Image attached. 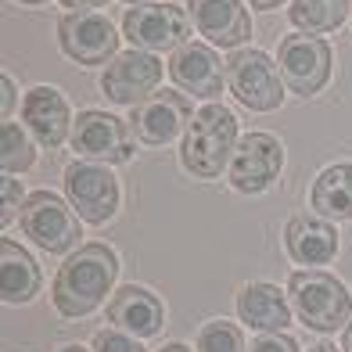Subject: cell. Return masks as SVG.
I'll return each instance as SVG.
<instances>
[{"mask_svg":"<svg viewBox=\"0 0 352 352\" xmlns=\"http://www.w3.org/2000/svg\"><path fill=\"white\" fill-rule=\"evenodd\" d=\"M169 76L180 90L198 94V98H212V94L223 90V76L227 72H223L216 51H209L201 43H184L169 61Z\"/></svg>","mask_w":352,"mask_h":352,"instance_id":"16","label":"cell"},{"mask_svg":"<svg viewBox=\"0 0 352 352\" xmlns=\"http://www.w3.org/2000/svg\"><path fill=\"white\" fill-rule=\"evenodd\" d=\"M61 352H87L83 345H69V349H61Z\"/></svg>","mask_w":352,"mask_h":352,"instance_id":"34","label":"cell"},{"mask_svg":"<svg viewBox=\"0 0 352 352\" xmlns=\"http://www.w3.org/2000/svg\"><path fill=\"white\" fill-rule=\"evenodd\" d=\"M65 195L79 219L87 223H108L119 209V184L104 166L98 162H72L65 169Z\"/></svg>","mask_w":352,"mask_h":352,"instance_id":"10","label":"cell"},{"mask_svg":"<svg viewBox=\"0 0 352 352\" xmlns=\"http://www.w3.org/2000/svg\"><path fill=\"white\" fill-rule=\"evenodd\" d=\"M72 148L87 162L119 166V162H130L133 137H130V126L108 116V111H79V119L72 122Z\"/></svg>","mask_w":352,"mask_h":352,"instance_id":"8","label":"cell"},{"mask_svg":"<svg viewBox=\"0 0 352 352\" xmlns=\"http://www.w3.org/2000/svg\"><path fill=\"white\" fill-rule=\"evenodd\" d=\"M284 241L292 259L302 266H324L338 255V230L316 216H295L284 230Z\"/></svg>","mask_w":352,"mask_h":352,"instance_id":"18","label":"cell"},{"mask_svg":"<svg viewBox=\"0 0 352 352\" xmlns=\"http://www.w3.org/2000/svg\"><path fill=\"white\" fill-rule=\"evenodd\" d=\"M349 11H352V0H292L287 19H292L295 29L316 36V33H331V29H338Z\"/></svg>","mask_w":352,"mask_h":352,"instance_id":"22","label":"cell"},{"mask_svg":"<svg viewBox=\"0 0 352 352\" xmlns=\"http://www.w3.org/2000/svg\"><path fill=\"white\" fill-rule=\"evenodd\" d=\"M237 316L248 327L266 331V334L284 331L292 324V309H287L280 287H274V284H245L241 295H237Z\"/></svg>","mask_w":352,"mask_h":352,"instance_id":"19","label":"cell"},{"mask_svg":"<svg viewBox=\"0 0 352 352\" xmlns=\"http://www.w3.org/2000/svg\"><path fill=\"white\" fill-rule=\"evenodd\" d=\"M284 166V148L277 137L270 133H245L234 148L230 158V184L241 195H259L277 180V173Z\"/></svg>","mask_w":352,"mask_h":352,"instance_id":"11","label":"cell"},{"mask_svg":"<svg viewBox=\"0 0 352 352\" xmlns=\"http://www.w3.org/2000/svg\"><path fill=\"white\" fill-rule=\"evenodd\" d=\"M58 40H61V51H65L72 61L79 65H104L108 58H119L116 47H119V33L111 19L98 11H72L58 22Z\"/></svg>","mask_w":352,"mask_h":352,"instance_id":"9","label":"cell"},{"mask_svg":"<svg viewBox=\"0 0 352 352\" xmlns=\"http://www.w3.org/2000/svg\"><path fill=\"white\" fill-rule=\"evenodd\" d=\"M313 209L327 219H349L352 216V162L331 166L316 176L313 184Z\"/></svg>","mask_w":352,"mask_h":352,"instance_id":"21","label":"cell"},{"mask_svg":"<svg viewBox=\"0 0 352 352\" xmlns=\"http://www.w3.org/2000/svg\"><path fill=\"white\" fill-rule=\"evenodd\" d=\"M122 4H133V8H140V4H148V0H122Z\"/></svg>","mask_w":352,"mask_h":352,"instance_id":"35","label":"cell"},{"mask_svg":"<svg viewBox=\"0 0 352 352\" xmlns=\"http://www.w3.org/2000/svg\"><path fill=\"white\" fill-rule=\"evenodd\" d=\"M158 79H162V61L148 51H126L119 54L116 61L108 65V72L101 76V90L108 101L116 104H140L151 98V90L158 87Z\"/></svg>","mask_w":352,"mask_h":352,"instance_id":"12","label":"cell"},{"mask_svg":"<svg viewBox=\"0 0 352 352\" xmlns=\"http://www.w3.org/2000/svg\"><path fill=\"white\" fill-rule=\"evenodd\" d=\"M248 4L259 11H274V8H280V0H248Z\"/></svg>","mask_w":352,"mask_h":352,"instance_id":"30","label":"cell"},{"mask_svg":"<svg viewBox=\"0 0 352 352\" xmlns=\"http://www.w3.org/2000/svg\"><path fill=\"white\" fill-rule=\"evenodd\" d=\"M22 187H19V180H11V176L4 173V212H0V223H8L14 219V216H22Z\"/></svg>","mask_w":352,"mask_h":352,"instance_id":"26","label":"cell"},{"mask_svg":"<svg viewBox=\"0 0 352 352\" xmlns=\"http://www.w3.org/2000/svg\"><path fill=\"white\" fill-rule=\"evenodd\" d=\"M122 33L137 51H180L187 40V14L176 4H140L122 14Z\"/></svg>","mask_w":352,"mask_h":352,"instance_id":"7","label":"cell"},{"mask_svg":"<svg viewBox=\"0 0 352 352\" xmlns=\"http://www.w3.org/2000/svg\"><path fill=\"white\" fill-rule=\"evenodd\" d=\"M94 352H144V345L126 331H98L94 334Z\"/></svg>","mask_w":352,"mask_h":352,"instance_id":"25","label":"cell"},{"mask_svg":"<svg viewBox=\"0 0 352 352\" xmlns=\"http://www.w3.org/2000/svg\"><path fill=\"white\" fill-rule=\"evenodd\" d=\"M309 352H338V349H334V345H327V342H324V345H316V349H309Z\"/></svg>","mask_w":352,"mask_h":352,"instance_id":"33","label":"cell"},{"mask_svg":"<svg viewBox=\"0 0 352 352\" xmlns=\"http://www.w3.org/2000/svg\"><path fill=\"white\" fill-rule=\"evenodd\" d=\"M0 287H4V302L19 306L29 302L40 292V266L22 245H14L11 237L0 241Z\"/></svg>","mask_w":352,"mask_h":352,"instance_id":"20","label":"cell"},{"mask_svg":"<svg viewBox=\"0 0 352 352\" xmlns=\"http://www.w3.org/2000/svg\"><path fill=\"white\" fill-rule=\"evenodd\" d=\"M22 4H47V0H22Z\"/></svg>","mask_w":352,"mask_h":352,"instance_id":"36","label":"cell"},{"mask_svg":"<svg viewBox=\"0 0 352 352\" xmlns=\"http://www.w3.org/2000/svg\"><path fill=\"white\" fill-rule=\"evenodd\" d=\"M108 320L116 324L119 331L133 334V338H151V334L162 331V320H166V309L158 302L155 292L148 287H137V284H126L119 287L108 302Z\"/></svg>","mask_w":352,"mask_h":352,"instance_id":"14","label":"cell"},{"mask_svg":"<svg viewBox=\"0 0 352 352\" xmlns=\"http://www.w3.org/2000/svg\"><path fill=\"white\" fill-rule=\"evenodd\" d=\"M287 295L298 313L302 324L316 331H338L349 313H352V295L338 277L324 274V270H298L287 280Z\"/></svg>","mask_w":352,"mask_h":352,"instance_id":"3","label":"cell"},{"mask_svg":"<svg viewBox=\"0 0 352 352\" xmlns=\"http://www.w3.org/2000/svg\"><path fill=\"white\" fill-rule=\"evenodd\" d=\"M22 119L29 126V133H33L43 148H58V144L69 137V104L51 87H36V90L25 94Z\"/></svg>","mask_w":352,"mask_h":352,"instance_id":"17","label":"cell"},{"mask_svg":"<svg viewBox=\"0 0 352 352\" xmlns=\"http://www.w3.org/2000/svg\"><path fill=\"white\" fill-rule=\"evenodd\" d=\"M248 352H298V345H295V338H287L284 331H274V334L255 338Z\"/></svg>","mask_w":352,"mask_h":352,"instance_id":"27","label":"cell"},{"mask_svg":"<svg viewBox=\"0 0 352 352\" xmlns=\"http://www.w3.org/2000/svg\"><path fill=\"white\" fill-rule=\"evenodd\" d=\"M119 259L108 245H83L54 277V306L61 316H87L104 302Z\"/></svg>","mask_w":352,"mask_h":352,"instance_id":"1","label":"cell"},{"mask_svg":"<svg viewBox=\"0 0 352 352\" xmlns=\"http://www.w3.org/2000/svg\"><path fill=\"white\" fill-rule=\"evenodd\" d=\"M190 101L176 90H162V94H151L148 101H140L133 108V130L144 144H169L176 133L190 126Z\"/></svg>","mask_w":352,"mask_h":352,"instance_id":"13","label":"cell"},{"mask_svg":"<svg viewBox=\"0 0 352 352\" xmlns=\"http://www.w3.org/2000/svg\"><path fill=\"white\" fill-rule=\"evenodd\" d=\"M227 83L234 98L252 111H274L284 101V79L263 51H237L227 61Z\"/></svg>","mask_w":352,"mask_h":352,"instance_id":"6","label":"cell"},{"mask_svg":"<svg viewBox=\"0 0 352 352\" xmlns=\"http://www.w3.org/2000/svg\"><path fill=\"white\" fill-rule=\"evenodd\" d=\"M198 352H245L241 331L227 324V320H212L198 334Z\"/></svg>","mask_w":352,"mask_h":352,"instance_id":"24","label":"cell"},{"mask_svg":"<svg viewBox=\"0 0 352 352\" xmlns=\"http://www.w3.org/2000/svg\"><path fill=\"white\" fill-rule=\"evenodd\" d=\"M277 65H280V79L287 90L298 94V98H313L331 79V47L327 40L309 36V33L284 36Z\"/></svg>","mask_w":352,"mask_h":352,"instance_id":"5","label":"cell"},{"mask_svg":"<svg viewBox=\"0 0 352 352\" xmlns=\"http://www.w3.org/2000/svg\"><path fill=\"white\" fill-rule=\"evenodd\" d=\"M65 8H76V11H94V8H104L108 0H61Z\"/></svg>","mask_w":352,"mask_h":352,"instance_id":"29","label":"cell"},{"mask_svg":"<svg viewBox=\"0 0 352 352\" xmlns=\"http://www.w3.org/2000/svg\"><path fill=\"white\" fill-rule=\"evenodd\" d=\"M158 352H190L187 345H180V342H173V345H166V349H158Z\"/></svg>","mask_w":352,"mask_h":352,"instance_id":"31","label":"cell"},{"mask_svg":"<svg viewBox=\"0 0 352 352\" xmlns=\"http://www.w3.org/2000/svg\"><path fill=\"white\" fill-rule=\"evenodd\" d=\"M187 8L198 33L209 36L216 47H237L252 36V22L241 0H187Z\"/></svg>","mask_w":352,"mask_h":352,"instance_id":"15","label":"cell"},{"mask_svg":"<svg viewBox=\"0 0 352 352\" xmlns=\"http://www.w3.org/2000/svg\"><path fill=\"white\" fill-rule=\"evenodd\" d=\"M22 230L25 237H33V245H40L43 252L51 255H61L79 245V219L76 212L69 209L65 201L51 190H33L22 205Z\"/></svg>","mask_w":352,"mask_h":352,"instance_id":"4","label":"cell"},{"mask_svg":"<svg viewBox=\"0 0 352 352\" xmlns=\"http://www.w3.org/2000/svg\"><path fill=\"white\" fill-rule=\"evenodd\" d=\"M234 140H237V119L230 108L223 104H205L195 111V119L187 126L180 162L187 173H195L198 180H216L223 166L234 158Z\"/></svg>","mask_w":352,"mask_h":352,"instance_id":"2","label":"cell"},{"mask_svg":"<svg viewBox=\"0 0 352 352\" xmlns=\"http://www.w3.org/2000/svg\"><path fill=\"white\" fill-rule=\"evenodd\" d=\"M342 349H345V352H352V324L345 327V342H342Z\"/></svg>","mask_w":352,"mask_h":352,"instance_id":"32","label":"cell"},{"mask_svg":"<svg viewBox=\"0 0 352 352\" xmlns=\"http://www.w3.org/2000/svg\"><path fill=\"white\" fill-rule=\"evenodd\" d=\"M11 104H14V83L4 76V104H0V116H4V122H8V116H11Z\"/></svg>","mask_w":352,"mask_h":352,"instance_id":"28","label":"cell"},{"mask_svg":"<svg viewBox=\"0 0 352 352\" xmlns=\"http://www.w3.org/2000/svg\"><path fill=\"white\" fill-rule=\"evenodd\" d=\"M33 140H29L22 133L19 122H4V133H0V166H4V173H25L29 166H33Z\"/></svg>","mask_w":352,"mask_h":352,"instance_id":"23","label":"cell"}]
</instances>
